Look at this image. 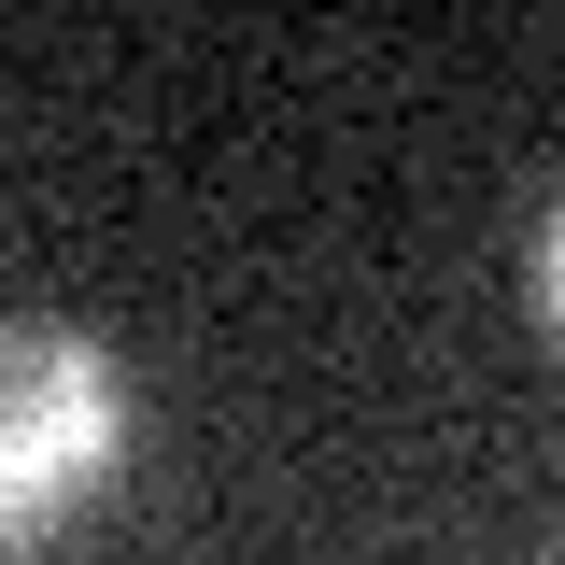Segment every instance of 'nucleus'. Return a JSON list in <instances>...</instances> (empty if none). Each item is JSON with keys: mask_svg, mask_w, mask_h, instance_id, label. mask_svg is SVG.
Returning a JSON list of instances; mask_svg holds the SVG:
<instances>
[{"mask_svg": "<svg viewBox=\"0 0 565 565\" xmlns=\"http://www.w3.org/2000/svg\"><path fill=\"white\" fill-rule=\"evenodd\" d=\"M523 297H537V340L565 353V199L537 212V241H523Z\"/></svg>", "mask_w": 565, "mask_h": 565, "instance_id": "f03ea898", "label": "nucleus"}, {"mask_svg": "<svg viewBox=\"0 0 565 565\" xmlns=\"http://www.w3.org/2000/svg\"><path fill=\"white\" fill-rule=\"evenodd\" d=\"M114 467H128V367L85 326L0 311V537L71 523Z\"/></svg>", "mask_w": 565, "mask_h": 565, "instance_id": "f257e3e1", "label": "nucleus"}, {"mask_svg": "<svg viewBox=\"0 0 565 565\" xmlns=\"http://www.w3.org/2000/svg\"><path fill=\"white\" fill-rule=\"evenodd\" d=\"M552 565H565V552H552Z\"/></svg>", "mask_w": 565, "mask_h": 565, "instance_id": "7ed1b4c3", "label": "nucleus"}]
</instances>
